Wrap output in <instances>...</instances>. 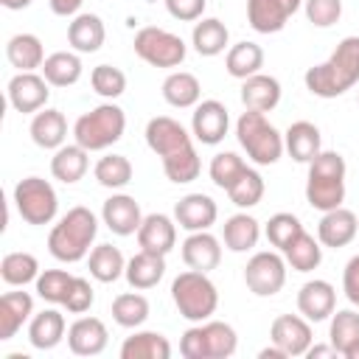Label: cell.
<instances>
[{
	"instance_id": "cell-1",
	"label": "cell",
	"mask_w": 359,
	"mask_h": 359,
	"mask_svg": "<svg viewBox=\"0 0 359 359\" xmlns=\"http://www.w3.org/2000/svg\"><path fill=\"white\" fill-rule=\"evenodd\" d=\"M303 81L306 90L317 98H337L348 93L359 81V36L339 39V45L325 62L306 70Z\"/></svg>"
},
{
	"instance_id": "cell-2",
	"label": "cell",
	"mask_w": 359,
	"mask_h": 359,
	"mask_svg": "<svg viewBox=\"0 0 359 359\" xmlns=\"http://www.w3.org/2000/svg\"><path fill=\"white\" fill-rule=\"evenodd\" d=\"M98 236V219L90 208L76 205L70 208L48 233V252L56 261L76 264L90 255V247Z\"/></svg>"
},
{
	"instance_id": "cell-3",
	"label": "cell",
	"mask_w": 359,
	"mask_h": 359,
	"mask_svg": "<svg viewBox=\"0 0 359 359\" xmlns=\"http://www.w3.org/2000/svg\"><path fill=\"white\" fill-rule=\"evenodd\" d=\"M345 157L339 151H320L309 163V177H306V202L325 213L334 210L345 202Z\"/></svg>"
},
{
	"instance_id": "cell-4",
	"label": "cell",
	"mask_w": 359,
	"mask_h": 359,
	"mask_svg": "<svg viewBox=\"0 0 359 359\" xmlns=\"http://www.w3.org/2000/svg\"><path fill=\"white\" fill-rule=\"evenodd\" d=\"M123 129H126V112L118 104L107 101L76 118L73 137L87 151H104L123 137Z\"/></svg>"
},
{
	"instance_id": "cell-5",
	"label": "cell",
	"mask_w": 359,
	"mask_h": 359,
	"mask_svg": "<svg viewBox=\"0 0 359 359\" xmlns=\"http://www.w3.org/2000/svg\"><path fill=\"white\" fill-rule=\"evenodd\" d=\"M236 137H238V146L247 151V157L255 165H272L286 151L283 135L266 121V112L244 109L236 121Z\"/></svg>"
},
{
	"instance_id": "cell-6",
	"label": "cell",
	"mask_w": 359,
	"mask_h": 359,
	"mask_svg": "<svg viewBox=\"0 0 359 359\" xmlns=\"http://www.w3.org/2000/svg\"><path fill=\"white\" fill-rule=\"evenodd\" d=\"M171 300L177 311L191 323H205L219 306V289L208 278V272L185 269L171 283Z\"/></svg>"
},
{
	"instance_id": "cell-7",
	"label": "cell",
	"mask_w": 359,
	"mask_h": 359,
	"mask_svg": "<svg viewBox=\"0 0 359 359\" xmlns=\"http://www.w3.org/2000/svg\"><path fill=\"white\" fill-rule=\"evenodd\" d=\"M238 348L236 328L222 320H205L191 325L180 339V353L185 359H227Z\"/></svg>"
},
{
	"instance_id": "cell-8",
	"label": "cell",
	"mask_w": 359,
	"mask_h": 359,
	"mask_svg": "<svg viewBox=\"0 0 359 359\" xmlns=\"http://www.w3.org/2000/svg\"><path fill=\"white\" fill-rule=\"evenodd\" d=\"M14 208L25 224H50L59 213V196L53 185L42 177H25L14 185Z\"/></svg>"
},
{
	"instance_id": "cell-9",
	"label": "cell",
	"mask_w": 359,
	"mask_h": 359,
	"mask_svg": "<svg viewBox=\"0 0 359 359\" xmlns=\"http://www.w3.org/2000/svg\"><path fill=\"white\" fill-rule=\"evenodd\" d=\"M132 48H135L137 59H143L151 67H180L188 53V45L182 42V36H177L165 28H157V25L140 28L135 34Z\"/></svg>"
},
{
	"instance_id": "cell-10",
	"label": "cell",
	"mask_w": 359,
	"mask_h": 359,
	"mask_svg": "<svg viewBox=\"0 0 359 359\" xmlns=\"http://www.w3.org/2000/svg\"><path fill=\"white\" fill-rule=\"evenodd\" d=\"M286 258L280 252H272V250H261L255 252L247 266H244V283L252 294L258 297H272L283 289L286 283Z\"/></svg>"
},
{
	"instance_id": "cell-11",
	"label": "cell",
	"mask_w": 359,
	"mask_h": 359,
	"mask_svg": "<svg viewBox=\"0 0 359 359\" xmlns=\"http://www.w3.org/2000/svg\"><path fill=\"white\" fill-rule=\"evenodd\" d=\"M146 143L160 157V163L174 157V154H182V151L194 149V140H191L188 129L180 121L168 118V115H157L146 123Z\"/></svg>"
},
{
	"instance_id": "cell-12",
	"label": "cell",
	"mask_w": 359,
	"mask_h": 359,
	"mask_svg": "<svg viewBox=\"0 0 359 359\" xmlns=\"http://www.w3.org/2000/svg\"><path fill=\"white\" fill-rule=\"evenodd\" d=\"M6 95H8V104H11L17 112L31 115V112L45 109V104H48V98H50V84H48L45 76H39L36 70H34V73H17V76L8 79Z\"/></svg>"
},
{
	"instance_id": "cell-13",
	"label": "cell",
	"mask_w": 359,
	"mask_h": 359,
	"mask_svg": "<svg viewBox=\"0 0 359 359\" xmlns=\"http://www.w3.org/2000/svg\"><path fill=\"white\" fill-rule=\"evenodd\" d=\"M230 129V112L222 101L216 98H205L194 107V118H191V135L202 143V146H216L224 140Z\"/></svg>"
},
{
	"instance_id": "cell-14",
	"label": "cell",
	"mask_w": 359,
	"mask_h": 359,
	"mask_svg": "<svg viewBox=\"0 0 359 359\" xmlns=\"http://www.w3.org/2000/svg\"><path fill=\"white\" fill-rule=\"evenodd\" d=\"M269 339L286 353V356H306V351L311 348V325L306 317L297 314H280L272 320L269 325Z\"/></svg>"
},
{
	"instance_id": "cell-15",
	"label": "cell",
	"mask_w": 359,
	"mask_h": 359,
	"mask_svg": "<svg viewBox=\"0 0 359 359\" xmlns=\"http://www.w3.org/2000/svg\"><path fill=\"white\" fill-rule=\"evenodd\" d=\"M300 6L303 0H247V22L258 34H278Z\"/></svg>"
},
{
	"instance_id": "cell-16",
	"label": "cell",
	"mask_w": 359,
	"mask_h": 359,
	"mask_svg": "<svg viewBox=\"0 0 359 359\" xmlns=\"http://www.w3.org/2000/svg\"><path fill=\"white\" fill-rule=\"evenodd\" d=\"M216 219H219V208H216L213 196H208V194H185L174 205V222L188 233L210 230L216 224Z\"/></svg>"
},
{
	"instance_id": "cell-17",
	"label": "cell",
	"mask_w": 359,
	"mask_h": 359,
	"mask_svg": "<svg viewBox=\"0 0 359 359\" xmlns=\"http://www.w3.org/2000/svg\"><path fill=\"white\" fill-rule=\"evenodd\" d=\"M297 309L309 323H323L337 309V289L323 278L306 280L297 292Z\"/></svg>"
},
{
	"instance_id": "cell-18",
	"label": "cell",
	"mask_w": 359,
	"mask_h": 359,
	"mask_svg": "<svg viewBox=\"0 0 359 359\" xmlns=\"http://www.w3.org/2000/svg\"><path fill=\"white\" fill-rule=\"evenodd\" d=\"M359 233V216L348 208H334V210H325L320 224H317V238L323 247H348Z\"/></svg>"
},
{
	"instance_id": "cell-19",
	"label": "cell",
	"mask_w": 359,
	"mask_h": 359,
	"mask_svg": "<svg viewBox=\"0 0 359 359\" xmlns=\"http://www.w3.org/2000/svg\"><path fill=\"white\" fill-rule=\"evenodd\" d=\"M101 219H104L107 230H112L115 236H135L143 222V213H140V205L135 196L112 194L101 208Z\"/></svg>"
},
{
	"instance_id": "cell-20",
	"label": "cell",
	"mask_w": 359,
	"mask_h": 359,
	"mask_svg": "<svg viewBox=\"0 0 359 359\" xmlns=\"http://www.w3.org/2000/svg\"><path fill=\"white\" fill-rule=\"evenodd\" d=\"M135 236H137L140 250L168 255L177 247V222L165 213H149V216H143Z\"/></svg>"
},
{
	"instance_id": "cell-21",
	"label": "cell",
	"mask_w": 359,
	"mask_h": 359,
	"mask_svg": "<svg viewBox=\"0 0 359 359\" xmlns=\"http://www.w3.org/2000/svg\"><path fill=\"white\" fill-rule=\"evenodd\" d=\"M109 342V331L98 317H79L67 328V348L76 356H98Z\"/></svg>"
},
{
	"instance_id": "cell-22",
	"label": "cell",
	"mask_w": 359,
	"mask_h": 359,
	"mask_svg": "<svg viewBox=\"0 0 359 359\" xmlns=\"http://www.w3.org/2000/svg\"><path fill=\"white\" fill-rule=\"evenodd\" d=\"M182 261H185L188 269L210 272L222 261V241L208 230L188 233V238L182 241Z\"/></svg>"
},
{
	"instance_id": "cell-23",
	"label": "cell",
	"mask_w": 359,
	"mask_h": 359,
	"mask_svg": "<svg viewBox=\"0 0 359 359\" xmlns=\"http://www.w3.org/2000/svg\"><path fill=\"white\" fill-rule=\"evenodd\" d=\"M107 39V28L104 20L98 14L90 11H79L70 22H67V45L76 53H95Z\"/></svg>"
},
{
	"instance_id": "cell-24",
	"label": "cell",
	"mask_w": 359,
	"mask_h": 359,
	"mask_svg": "<svg viewBox=\"0 0 359 359\" xmlns=\"http://www.w3.org/2000/svg\"><path fill=\"white\" fill-rule=\"evenodd\" d=\"M320 143H323L320 129H317L311 121H294V123H289V129L283 132V149L289 151L292 160L306 163V165L323 151Z\"/></svg>"
},
{
	"instance_id": "cell-25",
	"label": "cell",
	"mask_w": 359,
	"mask_h": 359,
	"mask_svg": "<svg viewBox=\"0 0 359 359\" xmlns=\"http://www.w3.org/2000/svg\"><path fill=\"white\" fill-rule=\"evenodd\" d=\"M241 104L244 109L269 112L280 104V81L266 73H255L241 81Z\"/></svg>"
},
{
	"instance_id": "cell-26",
	"label": "cell",
	"mask_w": 359,
	"mask_h": 359,
	"mask_svg": "<svg viewBox=\"0 0 359 359\" xmlns=\"http://www.w3.org/2000/svg\"><path fill=\"white\" fill-rule=\"evenodd\" d=\"M34 317V297L28 292H6L0 297V339L17 337V331L31 323Z\"/></svg>"
},
{
	"instance_id": "cell-27",
	"label": "cell",
	"mask_w": 359,
	"mask_h": 359,
	"mask_svg": "<svg viewBox=\"0 0 359 359\" xmlns=\"http://www.w3.org/2000/svg\"><path fill=\"white\" fill-rule=\"evenodd\" d=\"M28 132H31V140H34L39 149H53V151H56L59 146H65V137H67V118H65L59 109L45 107V109L34 112Z\"/></svg>"
},
{
	"instance_id": "cell-28",
	"label": "cell",
	"mask_w": 359,
	"mask_h": 359,
	"mask_svg": "<svg viewBox=\"0 0 359 359\" xmlns=\"http://www.w3.org/2000/svg\"><path fill=\"white\" fill-rule=\"evenodd\" d=\"M6 59L11 67H17V73H34L42 67V62L48 56L42 48V39L36 34H14L6 42Z\"/></svg>"
},
{
	"instance_id": "cell-29",
	"label": "cell",
	"mask_w": 359,
	"mask_h": 359,
	"mask_svg": "<svg viewBox=\"0 0 359 359\" xmlns=\"http://www.w3.org/2000/svg\"><path fill=\"white\" fill-rule=\"evenodd\" d=\"M87 168H90V151L79 143H65L50 157V174L65 185L79 182L87 174Z\"/></svg>"
},
{
	"instance_id": "cell-30",
	"label": "cell",
	"mask_w": 359,
	"mask_h": 359,
	"mask_svg": "<svg viewBox=\"0 0 359 359\" xmlns=\"http://www.w3.org/2000/svg\"><path fill=\"white\" fill-rule=\"evenodd\" d=\"M163 275H165V255H157L149 250L135 252L126 261V272H123V278L132 289H151L163 280Z\"/></svg>"
},
{
	"instance_id": "cell-31",
	"label": "cell",
	"mask_w": 359,
	"mask_h": 359,
	"mask_svg": "<svg viewBox=\"0 0 359 359\" xmlns=\"http://www.w3.org/2000/svg\"><path fill=\"white\" fill-rule=\"evenodd\" d=\"M65 331H67L65 314L59 309H45V311L31 317V323H28V342L36 351H50V348H56L65 339Z\"/></svg>"
},
{
	"instance_id": "cell-32",
	"label": "cell",
	"mask_w": 359,
	"mask_h": 359,
	"mask_svg": "<svg viewBox=\"0 0 359 359\" xmlns=\"http://www.w3.org/2000/svg\"><path fill=\"white\" fill-rule=\"evenodd\" d=\"M191 45L199 56H219L230 45V31L219 17H202L191 31Z\"/></svg>"
},
{
	"instance_id": "cell-33",
	"label": "cell",
	"mask_w": 359,
	"mask_h": 359,
	"mask_svg": "<svg viewBox=\"0 0 359 359\" xmlns=\"http://www.w3.org/2000/svg\"><path fill=\"white\" fill-rule=\"evenodd\" d=\"M258 238H261V224L250 213H233L222 227V241L230 252H247L258 244Z\"/></svg>"
},
{
	"instance_id": "cell-34",
	"label": "cell",
	"mask_w": 359,
	"mask_h": 359,
	"mask_svg": "<svg viewBox=\"0 0 359 359\" xmlns=\"http://www.w3.org/2000/svg\"><path fill=\"white\" fill-rule=\"evenodd\" d=\"M39 70H42V76H45V81L50 87H70V84H76L81 79L84 65H81L76 50H56L42 62Z\"/></svg>"
},
{
	"instance_id": "cell-35",
	"label": "cell",
	"mask_w": 359,
	"mask_h": 359,
	"mask_svg": "<svg viewBox=\"0 0 359 359\" xmlns=\"http://www.w3.org/2000/svg\"><path fill=\"white\" fill-rule=\"evenodd\" d=\"M163 98L165 104L177 107V109H188V107H196L199 98H202V84L194 73L188 70H174L165 76L163 81Z\"/></svg>"
},
{
	"instance_id": "cell-36",
	"label": "cell",
	"mask_w": 359,
	"mask_h": 359,
	"mask_svg": "<svg viewBox=\"0 0 359 359\" xmlns=\"http://www.w3.org/2000/svg\"><path fill=\"white\" fill-rule=\"evenodd\" d=\"M224 67H227V73L233 79H241L244 81V79L261 73V67H264V48L258 42H250V39L236 42V45L227 48Z\"/></svg>"
},
{
	"instance_id": "cell-37",
	"label": "cell",
	"mask_w": 359,
	"mask_h": 359,
	"mask_svg": "<svg viewBox=\"0 0 359 359\" xmlns=\"http://www.w3.org/2000/svg\"><path fill=\"white\" fill-rule=\"evenodd\" d=\"M171 342L160 331H135L121 345V359H168Z\"/></svg>"
},
{
	"instance_id": "cell-38",
	"label": "cell",
	"mask_w": 359,
	"mask_h": 359,
	"mask_svg": "<svg viewBox=\"0 0 359 359\" xmlns=\"http://www.w3.org/2000/svg\"><path fill=\"white\" fill-rule=\"evenodd\" d=\"M87 269L98 283H115L126 272V258L112 244H98L87 255Z\"/></svg>"
},
{
	"instance_id": "cell-39",
	"label": "cell",
	"mask_w": 359,
	"mask_h": 359,
	"mask_svg": "<svg viewBox=\"0 0 359 359\" xmlns=\"http://www.w3.org/2000/svg\"><path fill=\"white\" fill-rule=\"evenodd\" d=\"M328 342L337 348L339 356H348L359 345V311L353 309L334 311L328 325Z\"/></svg>"
},
{
	"instance_id": "cell-40",
	"label": "cell",
	"mask_w": 359,
	"mask_h": 359,
	"mask_svg": "<svg viewBox=\"0 0 359 359\" xmlns=\"http://www.w3.org/2000/svg\"><path fill=\"white\" fill-rule=\"evenodd\" d=\"M283 258H286V264H289L294 272H311V269H317L320 261H323V244H320V238H314L311 233L303 230V233L283 250Z\"/></svg>"
},
{
	"instance_id": "cell-41",
	"label": "cell",
	"mask_w": 359,
	"mask_h": 359,
	"mask_svg": "<svg viewBox=\"0 0 359 359\" xmlns=\"http://www.w3.org/2000/svg\"><path fill=\"white\" fill-rule=\"evenodd\" d=\"M0 278L8 286H25L39 278V261L31 252H6L0 261Z\"/></svg>"
},
{
	"instance_id": "cell-42",
	"label": "cell",
	"mask_w": 359,
	"mask_h": 359,
	"mask_svg": "<svg viewBox=\"0 0 359 359\" xmlns=\"http://www.w3.org/2000/svg\"><path fill=\"white\" fill-rule=\"evenodd\" d=\"M112 320L121 328H137L149 320V300L140 292H121L112 300Z\"/></svg>"
},
{
	"instance_id": "cell-43",
	"label": "cell",
	"mask_w": 359,
	"mask_h": 359,
	"mask_svg": "<svg viewBox=\"0 0 359 359\" xmlns=\"http://www.w3.org/2000/svg\"><path fill=\"white\" fill-rule=\"evenodd\" d=\"M264 191H266V185H264V177L255 171V168H244V174L227 188V196H230V202L236 205V208H241V210H247V208H255L261 199H264Z\"/></svg>"
},
{
	"instance_id": "cell-44",
	"label": "cell",
	"mask_w": 359,
	"mask_h": 359,
	"mask_svg": "<svg viewBox=\"0 0 359 359\" xmlns=\"http://www.w3.org/2000/svg\"><path fill=\"white\" fill-rule=\"evenodd\" d=\"M93 174H95V180H98V185L115 191V188H123V185L132 182V163H129V157H123V154H104V157L95 163Z\"/></svg>"
},
{
	"instance_id": "cell-45",
	"label": "cell",
	"mask_w": 359,
	"mask_h": 359,
	"mask_svg": "<svg viewBox=\"0 0 359 359\" xmlns=\"http://www.w3.org/2000/svg\"><path fill=\"white\" fill-rule=\"evenodd\" d=\"M244 168H247V163L236 151H219V154H213V160L208 165V174H210V180H213L216 188L227 191L244 174Z\"/></svg>"
},
{
	"instance_id": "cell-46",
	"label": "cell",
	"mask_w": 359,
	"mask_h": 359,
	"mask_svg": "<svg viewBox=\"0 0 359 359\" xmlns=\"http://www.w3.org/2000/svg\"><path fill=\"white\" fill-rule=\"evenodd\" d=\"M73 278H76V275H70L67 269H45V272H39V278L34 280V283H36V294H39L42 300L53 303V306H62L65 297H67V289H70Z\"/></svg>"
},
{
	"instance_id": "cell-47",
	"label": "cell",
	"mask_w": 359,
	"mask_h": 359,
	"mask_svg": "<svg viewBox=\"0 0 359 359\" xmlns=\"http://www.w3.org/2000/svg\"><path fill=\"white\" fill-rule=\"evenodd\" d=\"M264 233H266L269 244L283 252V250L303 233V224H300V219H297L294 213H275V216H269Z\"/></svg>"
},
{
	"instance_id": "cell-48",
	"label": "cell",
	"mask_w": 359,
	"mask_h": 359,
	"mask_svg": "<svg viewBox=\"0 0 359 359\" xmlns=\"http://www.w3.org/2000/svg\"><path fill=\"white\" fill-rule=\"evenodd\" d=\"M90 84H93V90L101 95V98H118V95H123V90H126V76H123V70L121 67H112V65H95L93 70H90Z\"/></svg>"
},
{
	"instance_id": "cell-49",
	"label": "cell",
	"mask_w": 359,
	"mask_h": 359,
	"mask_svg": "<svg viewBox=\"0 0 359 359\" xmlns=\"http://www.w3.org/2000/svg\"><path fill=\"white\" fill-rule=\"evenodd\" d=\"M306 20L317 28H328L342 17V0H303Z\"/></svg>"
},
{
	"instance_id": "cell-50",
	"label": "cell",
	"mask_w": 359,
	"mask_h": 359,
	"mask_svg": "<svg viewBox=\"0 0 359 359\" xmlns=\"http://www.w3.org/2000/svg\"><path fill=\"white\" fill-rule=\"evenodd\" d=\"M93 303H95V292H93L90 280H87V278H73V283H70L67 297H65L62 306H65L70 314H84V311H90Z\"/></svg>"
},
{
	"instance_id": "cell-51",
	"label": "cell",
	"mask_w": 359,
	"mask_h": 359,
	"mask_svg": "<svg viewBox=\"0 0 359 359\" xmlns=\"http://www.w3.org/2000/svg\"><path fill=\"white\" fill-rule=\"evenodd\" d=\"M165 3V11L180 20V22H194V20H202L205 14V6L208 0H163Z\"/></svg>"
},
{
	"instance_id": "cell-52",
	"label": "cell",
	"mask_w": 359,
	"mask_h": 359,
	"mask_svg": "<svg viewBox=\"0 0 359 359\" xmlns=\"http://www.w3.org/2000/svg\"><path fill=\"white\" fill-rule=\"evenodd\" d=\"M342 292L353 306H359V255H353L342 269Z\"/></svg>"
},
{
	"instance_id": "cell-53",
	"label": "cell",
	"mask_w": 359,
	"mask_h": 359,
	"mask_svg": "<svg viewBox=\"0 0 359 359\" xmlns=\"http://www.w3.org/2000/svg\"><path fill=\"white\" fill-rule=\"evenodd\" d=\"M48 3H50V11L59 17H76L79 8L84 6V0H48Z\"/></svg>"
},
{
	"instance_id": "cell-54",
	"label": "cell",
	"mask_w": 359,
	"mask_h": 359,
	"mask_svg": "<svg viewBox=\"0 0 359 359\" xmlns=\"http://www.w3.org/2000/svg\"><path fill=\"white\" fill-rule=\"evenodd\" d=\"M306 356L314 359V356H339V353H337V348L328 342V345H311V348L306 351Z\"/></svg>"
},
{
	"instance_id": "cell-55",
	"label": "cell",
	"mask_w": 359,
	"mask_h": 359,
	"mask_svg": "<svg viewBox=\"0 0 359 359\" xmlns=\"http://www.w3.org/2000/svg\"><path fill=\"white\" fill-rule=\"evenodd\" d=\"M258 356H261V359H286V353H283V351H280L275 342H272V348H264Z\"/></svg>"
},
{
	"instance_id": "cell-56",
	"label": "cell",
	"mask_w": 359,
	"mask_h": 359,
	"mask_svg": "<svg viewBox=\"0 0 359 359\" xmlns=\"http://www.w3.org/2000/svg\"><path fill=\"white\" fill-rule=\"evenodd\" d=\"M0 3H3L8 11H22V8H28L34 0H0Z\"/></svg>"
},
{
	"instance_id": "cell-57",
	"label": "cell",
	"mask_w": 359,
	"mask_h": 359,
	"mask_svg": "<svg viewBox=\"0 0 359 359\" xmlns=\"http://www.w3.org/2000/svg\"><path fill=\"white\" fill-rule=\"evenodd\" d=\"M345 359H359V345H356V348H353V351H351Z\"/></svg>"
}]
</instances>
